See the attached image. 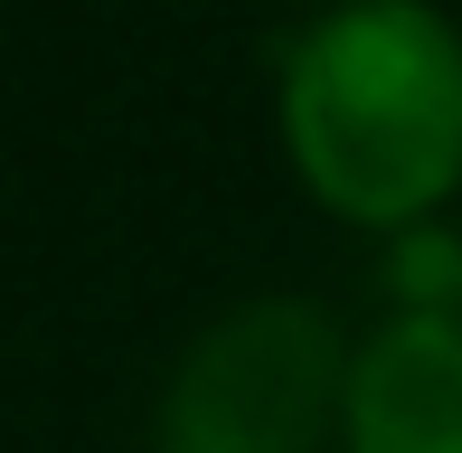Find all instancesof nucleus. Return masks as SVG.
<instances>
[{"instance_id": "f257e3e1", "label": "nucleus", "mask_w": 462, "mask_h": 453, "mask_svg": "<svg viewBox=\"0 0 462 453\" xmlns=\"http://www.w3.org/2000/svg\"><path fill=\"white\" fill-rule=\"evenodd\" d=\"M283 152L321 208L415 226L462 190V29L434 0H340L283 38Z\"/></svg>"}, {"instance_id": "f03ea898", "label": "nucleus", "mask_w": 462, "mask_h": 453, "mask_svg": "<svg viewBox=\"0 0 462 453\" xmlns=\"http://www.w3.org/2000/svg\"><path fill=\"white\" fill-rule=\"evenodd\" d=\"M349 349L321 302L255 293L217 312L161 387L152 453H330Z\"/></svg>"}, {"instance_id": "7ed1b4c3", "label": "nucleus", "mask_w": 462, "mask_h": 453, "mask_svg": "<svg viewBox=\"0 0 462 453\" xmlns=\"http://www.w3.org/2000/svg\"><path fill=\"white\" fill-rule=\"evenodd\" d=\"M349 453H462V321H387L349 349Z\"/></svg>"}, {"instance_id": "20e7f679", "label": "nucleus", "mask_w": 462, "mask_h": 453, "mask_svg": "<svg viewBox=\"0 0 462 453\" xmlns=\"http://www.w3.org/2000/svg\"><path fill=\"white\" fill-rule=\"evenodd\" d=\"M377 283L396 293V321H462V236L444 217H415L387 236Z\"/></svg>"}, {"instance_id": "39448f33", "label": "nucleus", "mask_w": 462, "mask_h": 453, "mask_svg": "<svg viewBox=\"0 0 462 453\" xmlns=\"http://www.w3.org/2000/svg\"><path fill=\"white\" fill-rule=\"evenodd\" d=\"M302 10H340V0H302Z\"/></svg>"}]
</instances>
